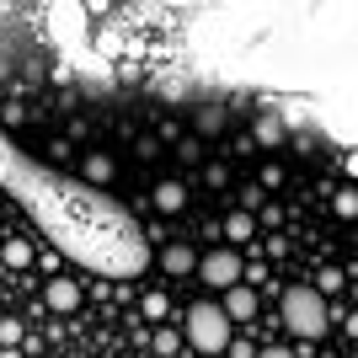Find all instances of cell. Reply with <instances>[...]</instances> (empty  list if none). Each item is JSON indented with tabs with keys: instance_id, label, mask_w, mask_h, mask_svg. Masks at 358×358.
I'll list each match as a JSON object with an SVG mask.
<instances>
[{
	"instance_id": "8fae6325",
	"label": "cell",
	"mask_w": 358,
	"mask_h": 358,
	"mask_svg": "<svg viewBox=\"0 0 358 358\" xmlns=\"http://www.w3.org/2000/svg\"><path fill=\"white\" fill-rule=\"evenodd\" d=\"M150 348H155L161 358H177V348H182V331H177V327H155V331H150Z\"/></svg>"
},
{
	"instance_id": "277c9868",
	"label": "cell",
	"mask_w": 358,
	"mask_h": 358,
	"mask_svg": "<svg viewBox=\"0 0 358 358\" xmlns=\"http://www.w3.org/2000/svg\"><path fill=\"white\" fill-rule=\"evenodd\" d=\"M220 310H224V321L236 327V321H257V310H262V299H257V289H252V284H236V289H224Z\"/></svg>"
},
{
	"instance_id": "484cf974",
	"label": "cell",
	"mask_w": 358,
	"mask_h": 358,
	"mask_svg": "<svg viewBox=\"0 0 358 358\" xmlns=\"http://www.w3.org/2000/svg\"><path fill=\"white\" fill-rule=\"evenodd\" d=\"M343 321H348V337H353V343H358V310H348Z\"/></svg>"
},
{
	"instance_id": "7a4b0ae2",
	"label": "cell",
	"mask_w": 358,
	"mask_h": 358,
	"mask_svg": "<svg viewBox=\"0 0 358 358\" xmlns=\"http://www.w3.org/2000/svg\"><path fill=\"white\" fill-rule=\"evenodd\" d=\"M230 321H224L220 299H198L193 310H187V327H182V337L198 348V353H230Z\"/></svg>"
},
{
	"instance_id": "52a82bcc",
	"label": "cell",
	"mask_w": 358,
	"mask_h": 358,
	"mask_svg": "<svg viewBox=\"0 0 358 358\" xmlns=\"http://www.w3.org/2000/svg\"><path fill=\"white\" fill-rule=\"evenodd\" d=\"M80 177H86L91 187H107V182L118 177V161L102 155V150H86V155H80Z\"/></svg>"
},
{
	"instance_id": "2e32d148",
	"label": "cell",
	"mask_w": 358,
	"mask_h": 358,
	"mask_svg": "<svg viewBox=\"0 0 358 358\" xmlns=\"http://www.w3.org/2000/svg\"><path fill=\"white\" fill-rule=\"evenodd\" d=\"M262 209H268V193H262L257 182H246V187H241V214H252V220H257Z\"/></svg>"
},
{
	"instance_id": "cb8c5ba5",
	"label": "cell",
	"mask_w": 358,
	"mask_h": 358,
	"mask_svg": "<svg viewBox=\"0 0 358 358\" xmlns=\"http://www.w3.org/2000/svg\"><path fill=\"white\" fill-rule=\"evenodd\" d=\"M257 358H299V353H294V348H262Z\"/></svg>"
},
{
	"instance_id": "44dd1931",
	"label": "cell",
	"mask_w": 358,
	"mask_h": 358,
	"mask_svg": "<svg viewBox=\"0 0 358 358\" xmlns=\"http://www.w3.org/2000/svg\"><path fill=\"white\" fill-rule=\"evenodd\" d=\"M0 343H6V348L22 343V321H0Z\"/></svg>"
},
{
	"instance_id": "5b68a950",
	"label": "cell",
	"mask_w": 358,
	"mask_h": 358,
	"mask_svg": "<svg viewBox=\"0 0 358 358\" xmlns=\"http://www.w3.org/2000/svg\"><path fill=\"white\" fill-rule=\"evenodd\" d=\"M43 305H48V310H59V315L80 310V284H75V278H48V289H43Z\"/></svg>"
},
{
	"instance_id": "d6986e66",
	"label": "cell",
	"mask_w": 358,
	"mask_h": 358,
	"mask_svg": "<svg viewBox=\"0 0 358 358\" xmlns=\"http://www.w3.org/2000/svg\"><path fill=\"white\" fill-rule=\"evenodd\" d=\"M257 187H262V193L284 187V166H278V161H268V166H262V182H257Z\"/></svg>"
},
{
	"instance_id": "ffe728a7",
	"label": "cell",
	"mask_w": 358,
	"mask_h": 358,
	"mask_svg": "<svg viewBox=\"0 0 358 358\" xmlns=\"http://www.w3.org/2000/svg\"><path fill=\"white\" fill-rule=\"evenodd\" d=\"M48 161H54V166L75 161V150H70V139H48Z\"/></svg>"
},
{
	"instance_id": "8992f818",
	"label": "cell",
	"mask_w": 358,
	"mask_h": 358,
	"mask_svg": "<svg viewBox=\"0 0 358 358\" xmlns=\"http://www.w3.org/2000/svg\"><path fill=\"white\" fill-rule=\"evenodd\" d=\"M161 268L171 273V278H187V273H198V252L187 241H171V246H161Z\"/></svg>"
},
{
	"instance_id": "6da1fadb",
	"label": "cell",
	"mask_w": 358,
	"mask_h": 358,
	"mask_svg": "<svg viewBox=\"0 0 358 358\" xmlns=\"http://www.w3.org/2000/svg\"><path fill=\"white\" fill-rule=\"evenodd\" d=\"M278 310H284V327L294 331L299 343H315V337H327V327H331V305L315 294L310 284H289Z\"/></svg>"
},
{
	"instance_id": "ac0fdd59",
	"label": "cell",
	"mask_w": 358,
	"mask_h": 358,
	"mask_svg": "<svg viewBox=\"0 0 358 358\" xmlns=\"http://www.w3.org/2000/svg\"><path fill=\"white\" fill-rule=\"evenodd\" d=\"M177 161L198 166V161H203V139H177Z\"/></svg>"
},
{
	"instance_id": "9c48e42d",
	"label": "cell",
	"mask_w": 358,
	"mask_h": 358,
	"mask_svg": "<svg viewBox=\"0 0 358 358\" xmlns=\"http://www.w3.org/2000/svg\"><path fill=\"white\" fill-rule=\"evenodd\" d=\"M284 134H289V123L284 118H278V113H257V123H252V139H257V145H284Z\"/></svg>"
},
{
	"instance_id": "ba28073f",
	"label": "cell",
	"mask_w": 358,
	"mask_h": 358,
	"mask_svg": "<svg viewBox=\"0 0 358 358\" xmlns=\"http://www.w3.org/2000/svg\"><path fill=\"white\" fill-rule=\"evenodd\" d=\"M150 198H155V214H182V209H187V187H182L177 177L155 182V193H150Z\"/></svg>"
},
{
	"instance_id": "7c38bea8",
	"label": "cell",
	"mask_w": 358,
	"mask_h": 358,
	"mask_svg": "<svg viewBox=\"0 0 358 358\" xmlns=\"http://www.w3.org/2000/svg\"><path fill=\"white\" fill-rule=\"evenodd\" d=\"M315 294H321V299H331V294H343V289H348V273L343 268H321V278H315Z\"/></svg>"
},
{
	"instance_id": "4fadbf2b",
	"label": "cell",
	"mask_w": 358,
	"mask_h": 358,
	"mask_svg": "<svg viewBox=\"0 0 358 358\" xmlns=\"http://www.w3.org/2000/svg\"><path fill=\"white\" fill-rule=\"evenodd\" d=\"M32 241H6V246H0V262H6V268H27L32 262Z\"/></svg>"
},
{
	"instance_id": "e0dca14e",
	"label": "cell",
	"mask_w": 358,
	"mask_h": 358,
	"mask_svg": "<svg viewBox=\"0 0 358 358\" xmlns=\"http://www.w3.org/2000/svg\"><path fill=\"white\" fill-rule=\"evenodd\" d=\"M145 315H150V321H166V315H171V299H166L161 289H155V294H145Z\"/></svg>"
},
{
	"instance_id": "d4e9b609",
	"label": "cell",
	"mask_w": 358,
	"mask_h": 358,
	"mask_svg": "<svg viewBox=\"0 0 358 358\" xmlns=\"http://www.w3.org/2000/svg\"><path fill=\"white\" fill-rule=\"evenodd\" d=\"M343 171H348V177H358V150H348V155H343Z\"/></svg>"
},
{
	"instance_id": "9a60e30c",
	"label": "cell",
	"mask_w": 358,
	"mask_h": 358,
	"mask_svg": "<svg viewBox=\"0 0 358 358\" xmlns=\"http://www.w3.org/2000/svg\"><path fill=\"white\" fill-rule=\"evenodd\" d=\"M331 214L337 220H358V187H337L331 193Z\"/></svg>"
},
{
	"instance_id": "4316f807",
	"label": "cell",
	"mask_w": 358,
	"mask_h": 358,
	"mask_svg": "<svg viewBox=\"0 0 358 358\" xmlns=\"http://www.w3.org/2000/svg\"><path fill=\"white\" fill-rule=\"evenodd\" d=\"M0 358H22V348H6V353H0Z\"/></svg>"
},
{
	"instance_id": "7402d4cb",
	"label": "cell",
	"mask_w": 358,
	"mask_h": 358,
	"mask_svg": "<svg viewBox=\"0 0 358 358\" xmlns=\"http://www.w3.org/2000/svg\"><path fill=\"white\" fill-rule=\"evenodd\" d=\"M134 150H139V161H155V155H161V139H134Z\"/></svg>"
},
{
	"instance_id": "30bf717a",
	"label": "cell",
	"mask_w": 358,
	"mask_h": 358,
	"mask_svg": "<svg viewBox=\"0 0 358 358\" xmlns=\"http://www.w3.org/2000/svg\"><path fill=\"white\" fill-rule=\"evenodd\" d=\"M224 118H230V113H224L220 102L198 107V113H193V129H198V139H214V134H224Z\"/></svg>"
},
{
	"instance_id": "3957f363",
	"label": "cell",
	"mask_w": 358,
	"mask_h": 358,
	"mask_svg": "<svg viewBox=\"0 0 358 358\" xmlns=\"http://www.w3.org/2000/svg\"><path fill=\"white\" fill-rule=\"evenodd\" d=\"M241 273H246V262H241V252H230V246H214V252L198 257V278L209 289H220V294L241 284Z\"/></svg>"
},
{
	"instance_id": "5bb4252c",
	"label": "cell",
	"mask_w": 358,
	"mask_h": 358,
	"mask_svg": "<svg viewBox=\"0 0 358 358\" xmlns=\"http://www.w3.org/2000/svg\"><path fill=\"white\" fill-rule=\"evenodd\" d=\"M220 230H224L230 241H252V236H257V220H252V214H241V209H236L230 220L220 224Z\"/></svg>"
},
{
	"instance_id": "603a6c76",
	"label": "cell",
	"mask_w": 358,
	"mask_h": 358,
	"mask_svg": "<svg viewBox=\"0 0 358 358\" xmlns=\"http://www.w3.org/2000/svg\"><path fill=\"white\" fill-rule=\"evenodd\" d=\"M203 182H209V187H224V182H230V171L214 161V166H203Z\"/></svg>"
}]
</instances>
